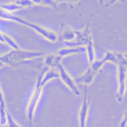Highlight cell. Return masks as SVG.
I'll return each instance as SVG.
<instances>
[{
	"mask_svg": "<svg viewBox=\"0 0 127 127\" xmlns=\"http://www.w3.org/2000/svg\"><path fill=\"white\" fill-rule=\"evenodd\" d=\"M117 60H118V53L115 51H106L104 57L101 59H96L92 65L88 67V69L77 79V81L80 84H84L85 86H88L93 83L94 78L98 75V72L101 70L103 66L106 63H112L117 65Z\"/></svg>",
	"mask_w": 127,
	"mask_h": 127,
	"instance_id": "obj_1",
	"label": "cell"
},
{
	"mask_svg": "<svg viewBox=\"0 0 127 127\" xmlns=\"http://www.w3.org/2000/svg\"><path fill=\"white\" fill-rule=\"evenodd\" d=\"M0 19L16 21V22H18V24H21V25H24V26L29 27V28L33 29L37 33H39L41 37H44L45 39L48 40V41H50V42L58 41V38H59L58 37V35H57V32H55V31L49 30V29L40 26V25L32 24V22H30V21H27V20L22 19V18L17 17V16L12 15V13H9V12H7V11H4V10H1V9H0Z\"/></svg>",
	"mask_w": 127,
	"mask_h": 127,
	"instance_id": "obj_2",
	"label": "cell"
},
{
	"mask_svg": "<svg viewBox=\"0 0 127 127\" xmlns=\"http://www.w3.org/2000/svg\"><path fill=\"white\" fill-rule=\"evenodd\" d=\"M47 54L42 53V51H36V50H24V49H19V50H11L9 53L4 54V55L0 56V62L3 65H15L16 63L24 62V60H31L35 58L45 57Z\"/></svg>",
	"mask_w": 127,
	"mask_h": 127,
	"instance_id": "obj_3",
	"label": "cell"
},
{
	"mask_svg": "<svg viewBox=\"0 0 127 127\" xmlns=\"http://www.w3.org/2000/svg\"><path fill=\"white\" fill-rule=\"evenodd\" d=\"M47 70H48V68L45 67V69L39 74V76H38V78H37V83H36L35 90H33L32 95H31L30 99H29L28 106H27V117H28V122H29V124H30V127H32L31 124H32V119H33V116H35L36 108H37L38 103H39L40 97H41V94H42V86H41L42 77H44L45 72H46Z\"/></svg>",
	"mask_w": 127,
	"mask_h": 127,
	"instance_id": "obj_4",
	"label": "cell"
},
{
	"mask_svg": "<svg viewBox=\"0 0 127 127\" xmlns=\"http://www.w3.org/2000/svg\"><path fill=\"white\" fill-rule=\"evenodd\" d=\"M117 92L116 98L117 101H123L124 96L126 94L127 89V68L124 66H117Z\"/></svg>",
	"mask_w": 127,
	"mask_h": 127,
	"instance_id": "obj_5",
	"label": "cell"
},
{
	"mask_svg": "<svg viewBox=\"0 0 127 127\" xmlns=\"http://www.w3.org/2000/svg\"><path fill=\"white\" fill-rule=\"evenodd\" d=\"M57 70H58V72H59V77L63 80V83L65 84L75 95H80V92H79V88L76 84V80L68 74V71L64 68V66L62 64H58L57 65Z\"/></svg>",
	"mask_w": 127,
	"mask_h": 127,
	"instance_id": "obj_6",
	"label": "cell"
},
{
	"mask_svg": "<svg viewBox=\"0 0 127 127\" xmlns=\"http://www.w3.org/2000/svg\"><path fill=\"white\" fill-rule=\"evenodd\" d=\"M89 113V96H88V86H85V93H84V99L81 103L80 109H79L78 119H79V127H86V122L88 118Z\"/></svg>",
	"mask_w": 127,
	"mask_h": 127,
	"instance_id": "obj_7",
	"label": "cell"
},
{
	"mask_svg": "<svg viewBox=\"0 0 127 127\" xmlns=\"http://www.w3.org/2000/svg\"><path fill=\"white\" fill-rule=\"evenodd\" d=\"M83 53H86L85 47H74V48L66 47V48L59 49L56 55L59 58H63V57H66V56H69V55H76V54H83Z\"/></svg>",
	"mask_w": 127,
	"mask_h": 127,
	"instance_id": "obj_8",
	"label": "cell"
},
{
	"mask_svg": "<svg viewBox=\"0 0 127 127\" xmlns=\"http://www.w3.org/2000/svg\"><path fill=\"white\" fill-rule=\"evenodd\" d=\"M60 59L62 58H59L56 54H47L46 56H45V67L48 68V69H51V68L54 67H57L58 64H60Z\"/></svg>",
	"mask_w": 127,
	"mask_h": 127,
	"instance_id": "obj_9",
	"label": "cell"
},
{
	"mask_svg": "<svg viewBox=\"0 0 127 127\" xmlns=\"http://www.w3.org/2000/svg\"><path fill=\"white\" fill-rule=\"evenodd\" d=\"M85 48H86V54H87L88 63H89V66H90L96 60V54H95V47H94V42H93L92 36H90V38H89V40H88Z\"/></svg>",
	"mask_w": 127,
	"mask_h": 127,
	"instance_id": "obj_10",
	"label": "cell"
},
{
	"mask_svg": "<svg viewBox=\"0 0 127 127\" xmlns=\"http://www.w3.org/2000/svg\"><path fill=\"white\" fill-rule=\"evenodd\" d=\"M55 78H60V77H59V72L56 71V70H54V69H48L46 72H45L44 77H42L41 86L44 87V86L46 85V84L48 83L49 80H51V79H55Z\"/></svg>",
	"mask_w": 127,
	"mask_h": 127,
	"instance_id": "obj_11",
	"label": "cell"
},
{
	"mask_svg": "<svg viewBox=\"0 0 127 127\" xmlns=\"http://www.w3.org/2000/svg\"><path fill=\"white\" fill-rule=\"evenodd\" d=\"M0 9L7 11V12H9V13H12V12H15V11L24 9V7L17 4L16 2H11V3H0Z\"/></svg>",
	"mask_w": 127,
	"mask_h": 127,
	"instance_id": "obj_12",
	"label": "cell"
},
{
	"mask_svg": "<svg viewBox=\"0 0 127 127\" xmlns=\"http://www.w3.org/2000/svg\"><path fill=\"white\" fill-rule=\"evenodd\" d=\"M3 38H4V44L8 45V46L10 47L12 50H19V49H20L19 46L17 45V42H16L15 40H13L9 35H7V33H3Z\"/></svg>",
	"mask_w": 127,
	"mask_h": 127,
	"instance_id": "obj_13",
	"label": "cell"
},
{
	"mask_svg": "<svg viewBox=\"0 0 127 127\" xmlns=\"http://www.w3.org/2000/svg\"><path fill=\"white\" fill-rule=\"evenodd\" d=\"M7 115H8V110H7L6 106H0V126L7 125V123H8Z\"/></svg>",
	"mask_w": 127,
	"mask_h": 127,
	"instance_id": "obj_14",
	"label": "cell"
},
{
	"mask_svg": "<svg viewBox=\"0 0 127 127\" xmlns=\"http://www.w3.org/2000/svg\"><path fill=\"white\" fill-rule=\"evenodd\" d=\"M7 119H8V123H7V127H21L20 125H18L15 122L13 117L10 115V113L8 112V115H7Z\"/></svg>",
	"mask_w": 127,
	"mask_h": 127,
	"instance_id": "obj_15",
	"label": "cell"
},
{
	"mask_svg": "<svg viewBox=\"0 0 127 127\" xmlns=\"http://www.w3.org/2000/svg\"><path fill=\"white\" fill-rule=\"evenodd\" d=\"M127 125V110L125 113H124V115H123V118H122V122H121V127H125Z\"/></svg>",
	"mask_w": 127,
	"mask_h": 127,
	"instance_id": "obj_16",
	"label": "cell"
},
{
	"mask_svg": "<svg viewBox=\"0 0 127 127\" xmlns=\"http://www.w3.org/2000/svg\"><path fill=\"white\" fill-rule=\"evenodd\" d=\"M0 106H6V101H4V97L3 94H2L1 87H0Z\"/></svg>",
	"mask_w": 127,
	"mask_h": 127,
	"instance_id": "obj_17",
	"label": "cell"
},
{
	"mask_svg": "<svg viewBox=\"0 0 127 127\" xmlns=\"http://www.w3.org/2000/svg\"><path fill=\"white\" fill-rule=\"evenodd\" d=\"M3 33L1 30H0V42H2V44H4V38H3Z\"/></svg>",
	"mask_w": 127,
	"mask_h": 127,
	"instance_id": "obj_18",
	"label": "cell"
},
{
	"mask_svg": "<svg viewBox=\"0 0 127 127\" xmlns=\"http://www.w3.org/2000/svg\"><path fill=\"white\" fill-rule=\"evenodd\" d=\"M123 56H124V58H125V59H127V53H123Z\"/></svg>",
	"mask_w": 127,
	"mask_h": 127,
	"instance_id": "obj_19",
	"label": "cell"
},
{
	"mask_svg": "<svg viewBox=\"0 0 127 127\" xmlns=\"http://www.w3.org/2000/svg\"><path fill=\"white\" fill-rule=\"evenodd\" d=\"M3 66H4V65H3V64H2L1 62H0V68H1V67H3Z\"/></svg>",
	"mask_w": 127,
	"mask_h": 127,
	"instance_id": "obj_20",
	"label": "cell"
}]
</instances>
